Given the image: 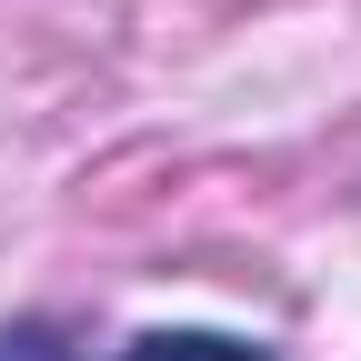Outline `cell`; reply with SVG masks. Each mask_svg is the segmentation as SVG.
<instances>
[{"instance_id":"cell-1","label":"cell","mask_w":361,"mask_h":361,"mask_svg":"<svg viewBox=\"0 0 361 361\" xmlns=\"http://www.w3.org/2000/svg\"><path fill=\"white\" fill-rule=\"evenodd\" d=\"M121 361H271L261 341H231V331H141Z\"/></svg>"},{"instance_id":"cell-2","label":"cell","mask_w":361,"mask_h":361,"mask_svg":"<svg viewBox=\"0 0 361 361\" xmlns=\"http://www.w3.org/2000/svg\"><path fill=\"white\" fill-rule=\"evenodd\" d=\"M0 361H80L51 322H11V331H0Z\"/></svg>"}]
</instances>
